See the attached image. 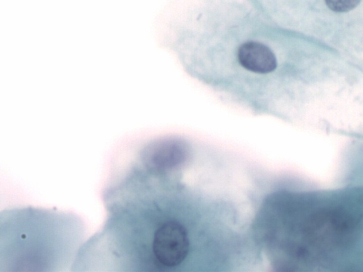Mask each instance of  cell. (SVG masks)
Instances as JSON below:
<instances>
[{
    "label": "cell",
    "mask_w": 363,
    "mask_h": 272,
    "mask_svg": "<svg viewBox=\"0 0 363 272\" xmlns=\"http://www.w3.org/2000/svg\"><path fill=\"white\" fill-rule=\"evenodd\" d=\"M84 236V223L73 213L30 206L6 209L0 214V271H67Z\"/></svg>",
    "instance_id": "3"
},
{
    "label": "cell",
    "mask_w": 363,
    "mask_h": 272,
    "mask_svg": "<svg viewBox=\"0 0 363 272\" xmlns=\"http://www.w3.org/2000/svg\"><path fill=\"white\" fill-rule=\"evenodd\" d=\"M358 162H359V169H360L362 173L363 174V151L359 152Z\"/></svg>",
    "instance_id": "6"
},
{
    "label": "cell",
    "mask_w": 363,
    "mask_h": 272,
    "mask_svg": "<svg viewBox=\"0 0 363 272\" xmlns=\"http://www.w3.org/2000/svg\"><path fill=\"white\" fill-rule=\"evenodd\" d=\"M267 239L279 272H347L357 242L353 218L335 188L299 176L276 196Z\"/></svg>",
    "instance_id": "2"
},
{
    "label": "cell",
    "mask_w": 363,
    "mask_h": 272,
    "mask_svg": "<svg viewBox=\"0 0 363 272\" xmlns=\"http://www.w3.org/2000/svg\"><path fill=\"white\" fill-rule=\"evenodd\" d=\"M194 156L165 168L142 158L129 174L119 215L144 272H235L248 239L250 208L218 169Z\"/></svg>",
    "instance_id": "1"
},
{
    "label": "cell",
    "mask_w": 363,
    "mask_h": 272,
    "mask_svg": "<svg viewBox=\"0 0 363 272\" xmlns=\"http://www.w3.org/2000/svg\"><path fill=\"white\" fill-rule=\"evenodd\" d=\"M238 60L242 67L254 73L267 74L277 67L273 52L265 45L255 41L246 42L239 47Z\"/></svg>",
    "instance_id": "4"
},
{
    "label": "cell",
    "mask_w": 363,
    "mask_h": 272,
    "mask_svg": "<svg viewBox=\"0 0 363 272\" xmlns=\"http://www.w3.org/2000/svg\"><path fill=\"white\" fill-rule=\"evenodd\" d=\"M362 0H324L325 5L336 13L348 12L356 8Z\"/></svg>",
    "instance_id": "5"
}]
</instances>
